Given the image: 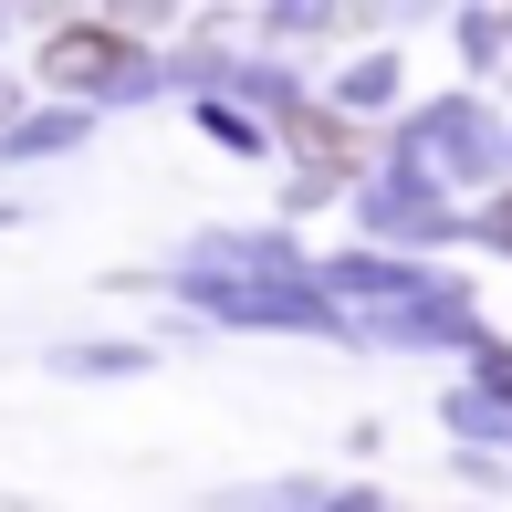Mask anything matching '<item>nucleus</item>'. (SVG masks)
<instances>
[{
	"label": "nucleus",
	"mask_w": 512,
	"mask_h": 512,
	"mask_svg": "<svg viewBox=\"0 0 512 512\" xmlns=\"http://www.w3.org/2000/svg\"><path fill=\"white\" fill-rule=\"evenodd\" d=\"M115 53H126L115 32H63V42H53V74H105Z\"/></svg>",
	"instance_id": "1"
}]
</instances>
